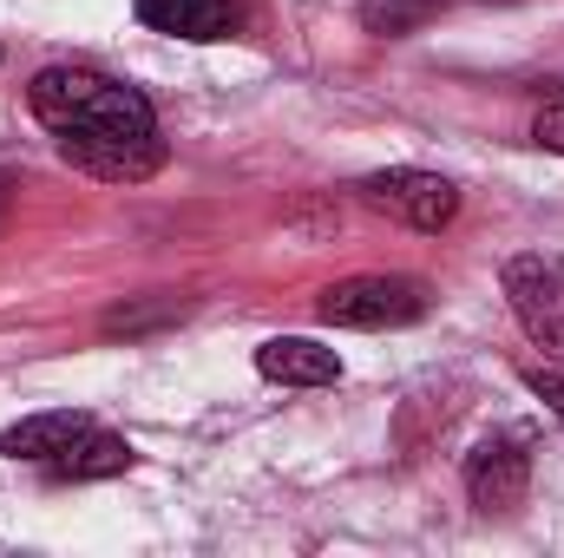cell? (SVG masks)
<instances>
[{
  "instance_id": "1",
  "label": "cell",
  "mask_w": 564,
  "mask_h": 558,
  "mask_svg": "<svg viewBox=\"0 0 564 558\" xmlns=\"http://www.w3.org/2000/svg\"><path fill=\"white\" fill-rule=\"evenodd\" d=\"M26 106L59 139L66 164H79L106 184H139L164 164L151 99L99 66H40L26 86Z\"/></svg>"
},
{
  "instance_id": "2",
  "label": "cell",
  "mask_w": 564,
  "mask_h": 558,
  "mask_svg": "<svg viewBox=\"0 0 564 558\" xmlns=\"http://www.w3.org/2000/svg\"><path fill=\"white\" fill-rule=\"evenodd\" d=\"M328 329H408L426 315V289L414 277H348L315 296Z\"/></svg>"
},
{
  "instance_id": "3",
  "label": "cell",
  "mask_w": 564,
  "mask_h": 558,
  "mask_svg": "<svg viewBox=\"0 0 564 558\" xmlns=\"http://www.w3.org/2000/svg\"><path fill=\"white\" fill-rule=\"evenodd\" d=\"M499 282H506V302H512L519 329L532 335V348L564 362V264L525 250V257H506Z\"/></svg>"
},
{
  "instance_id": "4",
  "label": "cell",
  "mask_w": 564,
  "mask_h": 558,
  "mask_svg": "<svg viewBox=\"0 0 564 558\" xmlns=\"http://www.w3.org/2000/svg\"><path fill=\"white\" fill-rule=\"evenodd\" d=\"M361 204H375L381 217H394L408 230H446L459 217V184L440 171H421V164H394V171L361 178Z\"/></svg>"
},
{
  "instance_id": "5",
  "label": "cell",
  "mask_w": 564,
  "mask_h": 558,
  "mask_svg": "<svg viewBox=\"0 0 564 558\" xmlns=\"http://www.w3.org/2000/svg\"><path fill=\"white\" fill-rule=\"evenodd\" d=\"M525 493H532L525 433H492L466 453V500L479 513H512V506H525Z\"/></svg>"
},
{
  "instance_id": "6",
  "label": "cell",
  "mask_w": 564,
  "mask_h": 558,
  "mask_svg": "<svg viewBox=\"0 0 564 558\" xmlns=\"http://www.w3.org/2000/svg\"><path fill=\"white\" fill-rule=\"evenodd\" d=\"M257 375L282 382V388H335L341 382V355L308 342V335H276L257 348Z\"/></svg>"
},
{
  "instance_id": "7",
  "label": "cell",
  "mask_w": 564,
  "mask_h": 558,
  "mask_svg": "<svg viewBox=\"0 0 564 558\" xmlns=\"http://www.w3.org/2000/svg\"><path fill=\"white\" fill-rule=\"evenodd\" d=\"M139 20L171 40H224V33H237L243 7L237 0H139Z\"/></svg>"
},
{
  "instance_id": "8",
  "label": "cell",
  "mask_w": 564,
  "mask_h": 558,
  "mask_svg": "<svg viewBox=\"0 0 564 558\" xmlns=\"http://www.w3.org/2000/svg\"><path fill=\"white\" fill-rule=\"evenodd\" d=\"M86 427H93V420L79 415V408L26 415L20 427H7V433H0V453H7V460H40V466H46V460H59V453H66Z\"/></svg>"
},
{
  "instance_id": "9",
  "label": "cell",
  "mask_w": 564,
  "mask_h": 558,
  "mask_svg": "<svg viewBox=\"0 0 564 558\" xmlns=\"http://www.w3.org/2000/svg\"><path fill=\"white\" fill-rule=\"evenodd\" d=\"M126 466H132V440L126 433H106V427H86L59 460H46L53 480H112Z\"/></svg>"
},
{
  "instance_id": "10",
  "label": "cell",
  "mask_w": 564,
  "mask_h": 558,
  "mask_svg": "<svg viewBox=\"0 0 564 558\" xmlns=\"http://www.w3.org/2000/svg\"><path fill=\"white\" fill-rule=\"evenodd\" d=\"M184 315V302L177 296H144V302H119V309H106V335L119 342V335H144V329H164V322H177Z\"/></svg>"
},
{
  "instance_id": "11",
  "label": "cell",
  "mask_w": 564,
  "mask_h": 558,
  "mask_svg": "<svg viewBox=\"0 0 564 558\" xmlns=\"http://www.w3.org/2000/svg\"><path fill=\"white\" fill-rule=\"evenodd\" d=\"M433 7L440 0H361V26L381 33V40H401V33H414V26L433 20Z\"/></svg>"
},
{
  "instance_id": "12",
  "label": "cell",
  "mask_w": 564,
  "mask_h": 558,
  "mask_svg": "<svg viewBox=\"0 0 564 558\" xmlns=\"http://www.w3.org/2000/svg\"><path fill=\"white\" fill-rule=\"evenodd\" d=\"M532 144H539V151H564V93H552V99L539 106V119H532Z\"/></svg>"
},
{
  "instance_id": "13",
  "label": "cell",
  "mask_w": 564,
  "mask_h": 558,
  "mask_svg": "<svg viewBox=\"0 0 564 558\" xmlns=\"http://www.w3.org/2000/svg\"><path fill=\"white\" fill-rule=\"evenodd\" d=\"M525 388H532V395L564 420V362H558V368H525Z\"/></svg>"
},
{
  "instance_id": "14",
  "label": "cell",
  "mask_w": 564,
  "mask_h": 558,
  "mask_svg": "<svg viewBox=\"0 0 564 558\" xmlns=\"http://www.w3.org/2000/svg\"><path fill=\"white\" fill-rule=\"evenodd\" d=\"M7 211H13V184L0 178V224H7Z\"/></svg>"
}]
</instances>
